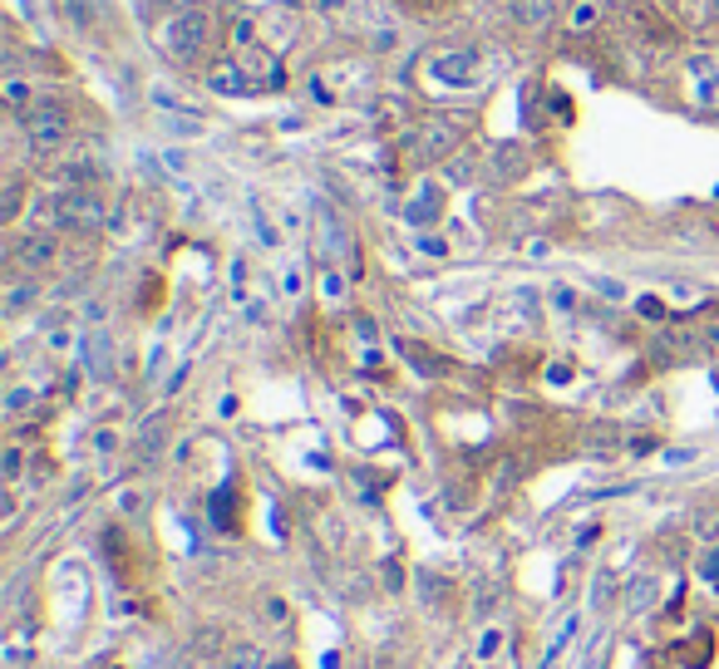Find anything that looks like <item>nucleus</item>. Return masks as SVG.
Wrapping results in <instances>:
<instances>
[{"label":"nucleus","instance_id":"f257e3e1","mask_svg":"<svg viewBox=\"0 0 719 669\" xmlns=\"http://www.w3.org/2000/svg\"><path fill=\"white\" fill-rule=\"evenodd\" d=\"M158 45H163V55L173 60V65L193 69L197 60L207 55V15H203V10H178V15L163 25Z\"/></svg>","mask_w":719,"mask_h":669},{"label":"nucleus","instance_id":"f03ea898","mask_svg":"<svg viewBox=\"0 0 719 669\" xmlns=\"http://www.w3.org/2000/svg\"><path fill=\"white\" fill-rule=\"evenodd\" d=\"M35 222H45V227H99L104 202L94 197V187H69L60 197L35 202Z\"/></svg>","mask_w":719,"mask_h":669},{"label":"nucleus","instance_id":"7ed1b4c3","mask_svg":"<svg viewBox=\"0 0 719 669\" xmlns=\"http://www.w3.org/2000/svg\"><path fill=\"white\" fill-rule=\"evenodd\" d=\"M479 65H483V55L473 45H453V50H439V55H429L425 79L439 84V89H469V84L479 79Z\"/></svg>","mask_w":719,"mask_h":669},{"label":"nucleus","instance_id":"20e7f679","mask_svg":"<svg viewBox=\"0 0 719 669\" xmlns=\"http://www.w3.org/2000/svg\"><path fill=\"white\" fill-rule=\"evenodd\" d=\"M20 123H25V138H30V148H35V153H50V148H60L69 138V129H74L69 109H65V104H55V99L25 109V119H20Z\"/></svg>","mask_w":719,"mask_h":669},{"label":"nucleus","instance_id":"39448f33","mask_svg":"<svg viewBox=\"0 0 719 669\" xmlns=\"http://www.w3.org/2000/svg\"><path fill=\"white\" fill-rule=\"evenodd\" d=\"M463 138V119H429L425 129L415 133V153L425 158V163H439V158H449L453 148H459Z\"/></svg>","mask_w":719,"mask_h":669},{"label":"nucleus","instance_id":"423d86ee","mask_svg":"<svg viewBox=\"0 0 719 669\" xmlns=\"http://www.w3.org/2000/svg\"><path fill=\"white\" fill-rule=\"evenodd\" d=\"M55 237H50V231H30V237H20L15 241V261L25 271H40V267H50V261H55Z\"/></svg>","mask_w":719,"mask_h":669},{"label":"nucleus","instance_id":"0eeeda50","mask_svg":"<svg viewBox=\"0 0 719 669\" xmlns=\"http://www.w3.org/2000/svg\"><path fill=\"white\" fill-rule=\"evenodd\" d=\"M207 89L222 94V99H232V94H247L251 79L237 60H217V65H207Z\"/></svg>","mask_w":719,"mask_h":669},{"label":"nucleus","instance_id":"6e6552de","mask_svg":"<svg viewBox=\"0 0 719 669\" xmlns=\"http://www.w3.org/2000/svg\"><path fill=\"white\" fill-rule=\"evenodd\" d=\"M507 15L523 30H543V25H552L557 0H507Z\"/></svg>","mask_w":719,"mask_h":669},{"label":"nucleus","instance_id":"1a4fd4ad","mask_svg":"<svg viewBox=\"0 0 719 669\" xmlns=\"http://www.w3.org/2000/svg\"><path fill=\"white\" fill-rule=\"evenodd\" d=\"M439 212H443V193L433 183H419L415 202L405 207V222H415V227H429V222H439Z\"/></svg>","mask_w":719,"mask_h":669},{"label":"nucleus","instance_id":"9d476101","mask_svg":"<svg viewBox=\"0 0 719 669\" xmlns=\"http://www.w3.org/2000/svg\"><path fill=\"white\" fill-rule=\"evenodd\" d=\"M79 355L89 359V375H94V379L109 375V335H104V331H89V335H84V339H79Z\"/></svg>","mask_w":719,"mask_h":669},{"label":"nucleus","instance_id":"9b49d317","mask_svg":"<svg viewBox=\"0 0 719 669\" xmlns=\"http://www.w3.org/2000/svg\"><path fill=\"white\" fill-rule=\"evenodd\" d=\"M655 596H661V581H655V576H636V581H626V596H621V601H626L631 615H641V611H651V605H655Z\"/></svg>","mask_w":719,"mask_h":669},{"label":"nucleus","instance_id":"f8f14e48","mask_svg":"<svg viewBox=\"0 0 719 669\" xmlns=\"http://www.w3.org/2000/svg\"><path fill=\"white\" fill-rule=\"evenodd\" d=\"M680 655H685V665H690V669H705V660H710V655H715V640L700 630L690 645H680Z\"/></svg>","mask_w":719,"mask_h":669},{"label":"nucleus","instance_id":"ddd939ff","mask_svg":"<svg viewBox=\"0 0 719 669\" xmlns=\"http://www.w3.org/2000/svg\"><path fill=\"white\" fill-rule=\"evenodd\" d=\"M30 301H40V285H35V281H20V285H10V295H6V311H10V315H20Z\"/></svg>","mask_w":719,"mask_h":669},{"label":"nucleus","instance_id":"4468645a","mask_svg":"<svg viewBox=\"0 0 719 669\" xmlns=\"http://www.w3.org/2000/svg\"><path fill=\"white\" fill-rule=\"evenodd\" d=\"M227 669H267V660H261V650H251V645H237V650L227 655Z\"/></svg>","mask_w":719,"mask_h":669},{"label":"nucleus","instance_id":"2eb2a0df","mask_svg":"<svg viewBox=\"0 0 719 669\" xmlns=\"http://www.w3.org/2000/svg\"><path fill=\"white\" fill-rule=\"evenodd\" d=\"M6 104H10V109L25 114V104H30V84L20 79V74H10V79H6Z\"/></svg>","mask_w":719,"mask_h":669},{"label":"nucleus","instance_id":"dca6fc26","mask_svg":"<svg viewBox=\"0 0 719 669\" xmlns=\"http://www.w3.org/2000/svg\"><path fill=\"white\" fill-rule=\"evenodd\" d=\"M572 635H577V615H567V621H562V630H557V640L547 645V669L557 665V655L567 650V640H572Z\"/></svg>","mask_w":719,"mask_h":669},{"label":"nucleus","instance_id":"f3484780","mask_svg":"<svg viewBox=\"0 0 719 669\" xmlns=\"http://www.w3.org/2000/svg\"><path fill=\"white\" fill-rule=\"evenodd\" d=\"M232 45H242V50H247V45H257V20H251V15L232 20Z\"/></svg>","mask_w":719,"mask_h":669},{"label":"nucleus","instance_id":"a211bd4d","mask_svg":"<svg viewBox=\"0 0 719 669\" xmlns=\"http://www.w3.org/2000/svg\"><path fill=\"white\" fill-rule=\"evenodd\" d=\"M636 311L646 315V321H665V301H661V295H641Z\"/></svg>","mask_w":719,"mask_h":669},{"label":"nucleus","instance_id":"6ab92c4d","mask_svg":"<svg viewBox=\"0 0 719 669\" xmlns=\"http://www.w3.org/2000/svg\"><path fill=\"white\" fill-rule=\"evenodd\" d=\"M251 217H257V231H261V241H267V247H277V241H281V231H277V227H271V222H267V212H261V207H251Z\"/></svg>","mask_w":719,"mask_h":669},{"label":"nucleus","instance_id":"aec40b11","mask_svg":"<svg viewBox=\"0 0 719 669\" xmlns=\"http://www.w3.org/2000/svg\"><path fill=\"white\" fill-rule=\"evenodd\" d=\"M700 99L710 104V109H719V69H715V74H705V79H700Z\"/></svg>","mask_w":719,"mask_h":669},{"label":"nucleus","instance_id":"412c9836","mask_svg":"<svg viewBox=\"0 0 719 669\" xmlns=\"http://www.w3.org/2000/svg\"><path fill=\"white\" fill-rule=\"evenodd\" d=\"M498 650H503V630H489V635L479 640V660H493Z\"/></svg>","mask_w":719,"mask_h":669},{"label":"nucleus","instance_id":"4be33fe9","mask_svg":"<svg viewBox=\"0 0 719 669\" xmlns=\"http://www.w3.org/2000/svg\"><path fill=\"white\" fill-rule=\"evenodd\" d=\"M30 403H35V395H30V389H10V395H6V409L10 413H25Z\"/></svg>","mask_w":719,"mask_h":669},{"label":"nucleus","instance_id":"5701e85b","mask_svg":"<svg viewBox=\"0 0 719 669\" xmlns=\"http://www.w3.org/2000/svg\"><path fill=\"white\" fill-rule=\"evenodd\" d=\"M700 576H705V581H719V547H710V551L700 557Z\"/></svg>","mask_w":719,"mask_h":669},{"label":"nucleus","instance_id":"b1692460","mask_svg":"<svg viewBox=\"0 0 719 669\" xmlns=\"http://www.w3.org/2000/svg\"><path fill=\"white\" fill-rule=\"evenodd\" d=\"M419 251H425V257H443V251H449V241H439V237H419Z\"/></svg>","mask_w":719,"mask_h":669},{"label":"nucleus","instance_id":"393cba45","mask_svg":"<svg viewBox=\"0 0 719 669\" xmlns=\"http://www.w3.org/2000/svg\"><path fill=\"white\" fill-rule=\"evenodd\" d=\"M20 463H25L20 458V449H6V483H15L20 477Z\"/></svg>","mask_w":719,"mask_h":669},{"label":"nucleus","instance_id":"a878e982","mask_svg":"<svg viewBox=\"0 0 719 669\" xmlns=\"http://www.w3.org/2000/svg\"><path fill=\"white\" fill-rule=\"evenodd\" d=\"M572 25H577V30H587V25H597V6H591V0H587V6H581V10H577V15H572Z\"/></svg>","mask_w":719,"mask_h":669},{"label":"nucleus","instance_id":"bb28decb","mask_svg":"<svg viewBox=\"0 0 719 669\" xmlns=\"http://www.w3.org/2000/svg\"><path fill=\"white\" fill-rule=\"evenodd\" d=\"M552 301H557V311H572V305H577V295L567 291V285H557V291H552Z\"/></svg>","mask_w":719,"mask_h":669},{"label":"nucleus","instance_id":"cd10ccee","mask_svg":"<svg viewBox=\"0 0 719 669\" xmlns=\"http://www.w3.org/2000/svg\"><path fill=\"white\" fill-rule=\"evenodd\" d=\"M325 295H331V301H341V295H345V281H341V276H325Z\"/></svg>","mask_w":719,"mask_h":669},{"label":"nucleus","instance_id":"c85d7f7f","mask_svg":"<svg viewBox=\"0 0 719 669\" xmlns=\"http://www.w3.org/2000/svg\"><path fill=\"white\" fill-rule=\"evenodd\" d=\"M163 163H168V173H183V168H187V158L173 148V153H163Z\"/></svg>","mask_w":719,"mask_h":669},{"label":"nucleus","instance_id":"c756f323","mask_svg":"<svg viewBox=\"0 0 719 669\" xmlns=\"http://www.w3.org/2000/svg\"><path fill=\"white\" fill-rule=\"evenodd\" d=\"M547 379H552V385H567V379H572V369H567V365H552V369H547Z\"/></svg>","mask_w":719,"mask_h":669},{"label":"nucleus","instance_id":"7c9ffc66","mask_svg":"<svg viewBox=\"0 0 719 669\" xmlns=\"http://www.w3.org/2000/svg\"><path fill=\"white\" fill-rule=\"evenodd\" d=\"M65 6H69V20H79V25H84V20H89V10H84V0H65Z\"/></svg>","mask_w":719,"mask_h":669},{"label":"nucleus","instance_id":"2f4dec72","mask_svg":"<svg viewBox=\"0 0 719 669\" xmlns=\"http://www.w3.org/2000/svg\"><path fill=\"white\" fill-rule=\"evenodd\" d=\"M296 291H301V271L291 267V271H287V295H296Z\"/></svg>","mask_w":719,"mask_h":669},{"label":"nucleus","instance_id":"473e14b6","mask_svg":"<svg viewBox=\"0 0 719 669\" xmlns=\"http://www.w3.org/2000/svg\"><path fill=\"white\" fill-rule=\"evenodd\" d=\"M267 669H296L291 660H277V665H267Z\"/></svg>","mask_w":719,"mask_h":669}]
</instances>
